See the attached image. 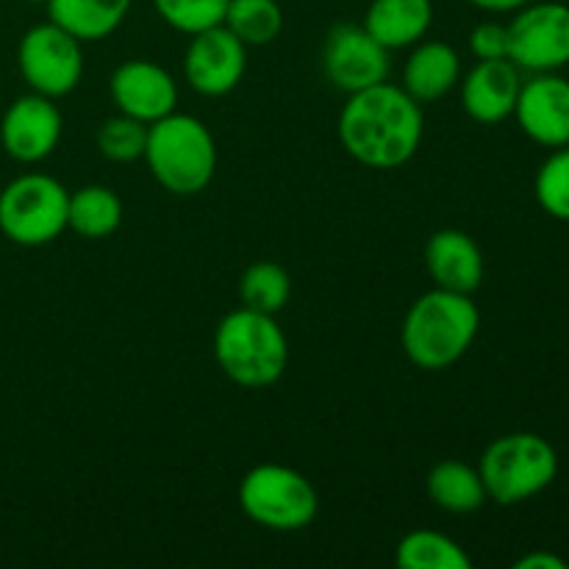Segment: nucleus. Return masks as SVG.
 <instances>
[{"label": "nucleus", "mask_w": 569, "mask_h": 569, "mask_svg": "<svg viewBox=\"0 0 569 569\" xmlns=\"http://www.w3.org/2000/svg\"><path fill=\"white\" fill-rule=\"evenodd\" d=\"M133 0H48V20L78 42H100L126 22Z\"/></svg>", "instance_id": "6ab92c4d"}, {"label": "nucleus", "mask_w": 569, "mask_h": 569, "mask_svg": "<svg viewBox=\"0 0 569 569\" xmlns=\"http://www.w3.org/2000/svg\"><path fill=\"white\" fill-rule=\"evenodd\" d=\"M539 206L548 211L553 220L569 222V144L556 148L539 167L537 181H533Z\"/></svg>", "instance_id": "393cba45"}, {"label": "nucleus", "mask_w": 569, "mask_h": 569, "mask_svg": "<svg viewBox=\"0 0 569 569\" xmlns=\"http://www.w3.org/2000/svg\"><path fill=\"white\" fill-rule=\"evenodd\" d=\"M431 22V0H372L361 26L387 50H400L422 42Z\"/></svg>", "instance_id": "a211bd4d"}, {"label": "nucleus", "mask_w": 569, "mask_h": 569, "mask_svg": "<svg viewBox=\"0 0 569 569\" xmlns=\"http://www.w3.org/2000/svg\"><path fill=\"white\" fill-rule=\"evenodd\" d=\"M144 161L156 181L178 198L203 192L217 172V142L209 128L192 114L161 117L148 126Z\"/></svg>", "instance_id": "7ed1b4c3"}, {"label": "nucleus", "mask_w": 569, "mask_h": 569, "mask_svg": "<svg viewBox=\"0 0 569 569\" xmlns=\"http://www.w3.org/2000/svg\"><path fill=\"white\" fill-rule=\"evenodd\" d=\"M395 561L403 569H472V559L456 539L428 528L406 533Z\"/></svg>", "instance_id": "4be33fe9"}, {"label": "nucleus", "mask_w": 569, "mask_h": 569, "mask_svg": "<svg viewBox=\"0 0 569 569\" xmlns=\"http://www.w3.org/2000/svg\"><path fill=\"white\" fill-rule=\"evenodd\" d=\"M214 359L233 383L264 389L281 381L289 365V345L276 315L237 309L226 315L214 333Z\"/></svg>", "instance_id": "20e7f679"}, {"label": "nucleus", "mask_w": 569, "mask_h": 569, "mask_svg": "<svg viewBox=\"0 0 569 569\" xmlns=\"http://www.w3.org/2000/svg\"><path fill=\"white\" fill-rule=\"evenodd\" d=\"M70 192L44 172H26L0 192V233L22 248H39L67 231Z\"/></svg>", "instance_id": "0eeeda50"}, {"label": "nucleus", "mask_w": 569, "mask_h": 569, "mask_svg": "<svg viewBox=\"0 0 569 569\" xmlns=\"http://www.w3.org/2000/svg\"><path fill=\"white\" fill-rule=\"evenodd\" d=\"M26 3H48V0H26Z\"/></svg>", "instance_id": "7c9ffc66"}, {"label": "nucleus", "mask_w": 569, "mask_h": 569, "mask_svg": "<svg viewBox=\"0 0 569 569\" xmlns=\"http://www.w3.org/2000/svg\"><path fill=\"white\" fill-rule=\"evenodd\" d=\"M428 498L448 515H472L489 500L478 467L465 465L459 459L439 461L428 472Z\"/></svg>", "instance_id": "aec40b11"}, {"label": "nucleus", "mask_w": 569, "mask_h": 569, "mask_svg": "<svg viewBox=\"0 0 569 569\" xmlns=\"http://www.w3.org/2000/svg\"><path fill=\"white\" fill-rule=\"evenodd\" d=\"M61 111L53 98L22 94L6 109L0 120V144L20 164H37L48 159L61 139Z\"/></svg>", "instance_id": "f8f14e48"}, {"label": "nucleus", "mask_w": 569, "mask_h": 569, "mask_svg": "<svg viewBox=\"0 0 569 569\" xmlns=\"http://www.w3.org/2000/svg\"><path fill=\"white\" fill-rule=\"evenodd\" d=\"M515 569H567V561L550 550H533V553L522 556Z\"/></svg>", "instance_id": "c85d7f7f"}, {"label": "nucleus", "mask_w": 569, "mask_h": 569, "mask_svg": "<svg viewBox=\"0 0 569 569\" xmlns=\"http://www.w3.org/2000/svg\"><path fill=\"white\" fill-rule=\"evenodd\" d=\"M322 70L342 92H361L387 81L389 50L365 26L339 22L328 31L322 44Z\"/></svg>", "instance_id": "9d476101"}, {"label": "nucleus", "mask_w": 569, "mask_h": 569, "mask_svg": "<svg viewBox=\"0 0 569 569\" xmlns=\"http://www.w3.org/2000/svg\"><path fill=\"white\" fill-rule=\"evenodd\" d=\"M248 70V44L226 26L192 33L183 53V78L203 98H222L242 83Z\"/></svg>", "instance_id": "9b49d317"}, {"label": "nucleus", "mask_w": 569, "mask_h": 569, "mask_svg": "<svg viewBox=\"0 0 569 569\" xmlns=\"http://www.w3.org/2000/svg\"><path fill=\"white\" fill-rule=\"evenodd\" d=\"M239 506L256 526L295 533L315 522L320 500L303 472L283 465H259L239 483Z\"/></svg>", "instance_id": "423d86ee"}, {"label": "nucleus", "mask_w": 569, "mask_h": 569, "mask_svg": "<svg viewBox=\"0 0 569 569\" xmlns=\"http://www.w3.org/2000/svg\"><path fill=\"white\" fill-rule=\"evenodd\" d=\"M428 276L437 287L472 295L483 281V253L470 233L442 228L426 244Z\"/></svg>", "instance_id": "dca6fc26"}, {"label": "nucleus", "mask_w": 569, "mask_h": 569, "mask_svg": "<svg viewBox=\"0 0 569 569\" xmlns=\"http://www.w3.org/2000/svg\"><path fill=\"white\" fill-rule=\"evenodd\" d=\"M239 298H242L244 309L278 315L281 309H287L289 298H292L289 272L276 261H256L239 278Z\"/></svg>", "instance_id": "b1692460"}, {"label": "nucleus", "mask_w": 569, "mask_h": 569, "mask_svg": "<svg viewBox=\"0 0 569 569\" xmlns=\"http://www.w3.org/2000/svg\"><path fill=\"white\" fill-rule=\"evenodd\" d=\"M509 59L531 72H556L569 64V6L533 3L509 22Z\"/></svg>", "instance_id": "1a4fd4ad"}, {"label": "nucleus", "mask_w": 569, "mask_h": 569, "mask_svg": "<svg viewBox=\"0 0 569 569\" xmlns=\"http://www.w3.org/2000/svg\"><path fill=\"white\" fill-rule=\"evenodd\" d=\"M470 50L478 61L509 59V26L481 22L470 33Z\"/></svg>", "instance_id": "cd10ccee"}, {"label": "nucleus", "mask_w": 569, "mask_h": 569, "mask_svg": "<svg viewBox=\"0 0 569 569\" xmlns=\"http://www.w3.org/2000/svg\"><path fill=\"white\" fill-rule=\"evenodd\" d=\"M156 11L170 28L181 33H198L222 26L228 0H153Z\"/></svg>", "instance_id": "bb28decb"}, {"label": "nucleus", "mask_w": 569, "mask_h": 569, "mask_svg": "<svg viewBox=\"0 0 569 569\" xmlns=\"http://www.w3.org/2000/svg\"><path fill=\"white\" fill-rule=\"evenodd\" d=\"M515 117L522 133L542 148L569 144V81L556 72H537L520 87Z\"/></svg>", "instance_id": "4468645a"}, {"label": "nucleus", "mask_w": 569, "mask_h": 569, "mask_svg": "<svg viewBox=\"0 0 569 569\" xmlns=\"http://www.w3.org/2000/svg\"><path fill=\"white\" fill-rule=\"evenodd\" d=\"M487 498L517 506L542 495L559 476V453L539 433H506L483 450L478 461Z\"/></svg>", "instance_id": "39448f33"}, {"label": "nucleus", "mask_w": 569, "mask_h": 569, "mask_svg": "<svg viewBox=\"0 0 569 569\" xmlns=\"http://www.w3.org/2000/svg\"><path fill=\"white\" fill-rule=\"evenodd\" d=\"M122 226V200L103 183L76 189L67 203V228L83 239H109Z\"/></svg>", "instance_id": "412c9836"}, {"label": "nucleus", "mask_w": 569, "mask_h": 569, "mask_svg": "<svg viewBox=\"0 0 569 569\" xmlns=\"http://www.w3.org/2000/svg\"><path fill=\"white\" fill-rule=\"evenodd\" d=\"M422 133V103L389 81L348 94V103L339 111L345 153L372 170H395L415 159Z\"/></svg>", "instance_id": "f257e3e1"}, {"label": "nucleus", "mask_w": 569, "mask_h": 569, "mask_svg": "<svg viewBox=\"0 0 569 569\" xmlns=\"http://www.w3.org/2000/svg\"><path fill=\"white\" fill-rule=\"evenodd\" d=\"M520 87V67L511 59L478 61L461 81V106L476 122L495 126L515 114Z\"/></svg>", "instance_id": "2eb2a0df"}, {"label": "nucleus", "mask_w": 569, "mask_h": 569, "mask_svg": "<svg viewBox=\"0 0 569 569\" xmlns=\"http://www.w3.org/2000/svg\"><path fill=\"white\" fill-rule=\"evenodd\" d=\"M111 100L120 114L153 126L161 117L172 114L178 106V83L161 64L148 59L122 61L109 81Z\"/></svg>", "instance_id": "ddd939ff"}, {"label": "nucleus", "mask_w": 569, "mask_h": 569, "mask_svg": "<svg viewBox=\"0 0 569 569\" xmlns=\"http://www.w3.org/2000/svg\"><path fill=\"white\" fill-rule=\"evenodd\" d=\"M144 144H148V126L128 114L109 117L98 128V150L117 164L142 159Z\"/></svg>", "instance_id": "a878e982"}, {"label": "nucleus", "mask_w": 569, "mask_h": 569, "mask_svg": "<svg viewBox=\"0 0 569 569\" xmlns=\"http://www.w3.org/2000/svg\"><path fill=\"white\" fill-rule=\"evenodd\" d=\"M222 26L248 48H261L281 37L283 9L278 0H228Z\"/></svg>", "instance_id": "5701e85b"}, {"label": "nucleus", "mask_w": 569, "mask_h": 569, "mask_svg": "<svg viewBox=\"0 0 569 569\" xmlns=\"http://www.w3.org/2000/svg\"><path fill=\"white\" fill-rule=\"evenodd\" d=\"M461 81V59L448 42H417L403 64V89L417 103L445 98Z\"/></svg>", "instance_id": "f3484780"}, {"label": "nucleus", "mask_w": 569, "mask_h": 569, "mask_svg": "<svg viewBox=\"0 0 569 569\" xmlns=\"http://www.w3.org/2000/svg\"><path fill=\"white\" fill-rule=\"evenodd\" d=\"M83 42L56 22H42L22 33L17 44V67L31 92L44 98H64L83 76Z\"/></svg>", "instance_id": "6e6552de"}, {"label": "nucleus", "mask_w": 569, "mask_h": 569, "mask_svg": "<svg viewBox=\"0 0 569 569\" xmlns=\"http://www.w3.org/2000/svg\"><path fill=\"white\" fill-rule=\"evenodd\" d=\"M470 6H476V9H483V11H517L522 9V6L528 3V0H467Z\"/></svg>", "instance_id": "c756f323"}, {"label": "nucleus", "mask_w": 569, "mask_h": 569, "mask_svg": "<svg viewBox=\"0 0 569 569\" xmlns=\"http://www.w3.org/2000/svg\"><path fill=\"white\" fill-rule=\"evenodd\" d=\"M478 331H481V311L470 295L437 287L411 303L400 342L411 365L439 372L465 359Z\"/></svg>", "instance_id": "f03ea898"}]
</instances>
